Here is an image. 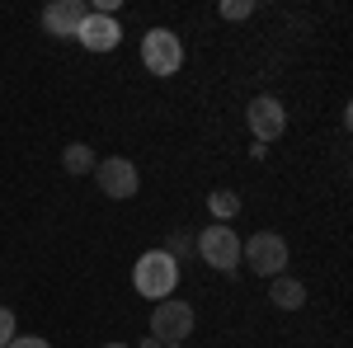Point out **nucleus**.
<instances>
[{
  "mask_svg": "<svg viewBox=\"0 0 353 348\" xmlns=\"http://www.w3.org/2000/svg\"><path fill=\"white\" fill-rule=\"evenodd\" d=\"M132 287L146 301H165V296H174V287H179V264L165 249H146L132 268Z\"/></svg>",
  "mask_w": 353,
  "mask_h": 348,
  "instance_id": "1",
  "label": "nucleus"
},
{
  "mask_svg": "<svg viewBox=\"0 0 353 348\" xmlns=\"http://www.w3.org/2000/svg\"><path fill=\"white\" fill-rule=\"evenodd\" d=\"M193 254L203 259L208 268H217V273H236L241 268V236L231 231V226H203L198 236H193Z\"/></svg>",
  "mask_w": 353,
  "mask_h": 348,
  "instance_id": "2",
  "label": "nucleus"
},
{
  "mask_svg": "<svg viewBox=\"0 0 353 348\" xmlns=\"http://www.w3.org/2000/svg\"><path fill=\"white\" fill-rule=\"evenodd\" d=\"M241 259L250 264V273L278 278V273H288V240L278 231H254L250 240H241Z\"/></svg>",
  "mask_w": 353,
  "mask_h": 348,
  "instance_id": "3",
  "label": "nucleus"
},
{
  "mask_svg": "<svg viewBox=\"0 0 353 348\" xmlns=\"http://www.w3.org/2000/svg\"><path fill=\"white\" fill-rule=\"evenodd\" d=\"M141 66H146L151 76H179V66H184V43H179V33H174V28H151V33L141 38Z\"/></svg>",
  "mask_w": 353,
  "mask_h": 348,
  "instance_id": "4",
  "label": "nucleus"
},
{
  "mask_svg": "<svg viewBox=\"0 0 353 348\" xmlns=\"http://www.w3.org/2000/svg\"><path fill=\"white\" fill-rule=\"evenodd\" d=\"M193 306L189 301H174V296H165V301H156V311H151V339H161L165 348L170 344H184L193 334Z\"/></svg>",
  "mask_w": 353,
  "mask_h": 348,
  "instance_id": "5",
  "label": "nucleus"
},
{
  "mask_svg": "<svg viewBox=\"0 0 353 348\" xmlns=\"http://www.w3.org/2000/svg\"><path fill=\"white\" fill-rule=\"evenodd\" d=\"M245 123H250V136L259 146H269V141H278V136L288 132V108L278 104L273 94H254L250 108H245Z\"/></svg>",
  "mask_w": 353,
  "mask_h": 348,
  "instance_id": "6",
  "label": "nucleus"
},
{
  "mask_svg": "<svg viewBox=\"0 0 353 348\" xmlns=\"http://www.w3.org/2000/svg\"><path fill=\"white\" fill-rule=\"evenodd\" d=\"M94 174H99L104 198H113V203L132 198L137 188H141V174H137V165L128 161V156H109V161H99V165H94Z\"/></svg>",
  "mask_w": 353,
  "mask_h": 348,
  "instance_id": "7",
  "label": "nucleus"
},
{
  "mask_svg": "<svg viewBox=\"0 0 353 348\" xmlns=\"http://www.w3.org/2000/svg\"><path fill=\"white\" fill-rule=\"evenodd\" d=\"M76 43H81L85 52H113L118 43H123V28H118V19L113 14H85V24L76 28Z\"/></svg>",
  "mask_w": 353,
  "mask_h": 348,
  "instance_id": "8",
  "label": "nucleus"
},
{
  "mask_svg": "<svg viewBox=\"0 0 353 348\" xmlns=\"http://www.w3.org/2000/svg\"><path fill=\"white\" fill-rule=\"evenodd\" d=\"M85 14H90L85 0H52V5L43 10V28H48L52 38H76V28L85 24Z\"/></svg>",
  "mask_w": 353,
  "mask_h": 348,
  "instance_id": "9",
  "label": "nucleus"
},
{
  "mask_svg": "<svg viewBox=\"0 0 353 348\" xmlns=\"http://www.w3.org/2000/svg\"><path fill=\"white\" fill-rule=\"evenodd\" d=\"M269 301L278 311H301V306H306V287H301L297 278L278 273V278H269Z\"/></svg>",
  "mask_w": 353,
  "mask_h": 348,
  "instance_id": "10",
  "label": "nucleus"
},
{
  "mask_svg": "<svg viewBox=\"0 0 353 348\" xmlns=\"http://www.w3.org/2000/svg\"><path fill=\"white\" fill-rule=\"evenodd\" d=\"M94 151H90V146H85V141H71V146H66V151H61V170H66V174H76V179H81V174H94Z\"/></svg>",
  "mask_w": 353,
  "mask_h": 348,
  "instance_id": "11",
  "label": "nucleus"
},
{
  "mask_svg": "<svg viewBox=\"0 0 353 348\" xmlns=\"http://www.w3.org/2000/svg\"><path fill=\"white\" fill-rule=\"evenodd\" d=\"M208 212L226 226L231 216H241V193H231V188H212V193H208Z\"/></svg>",
  "mask_w": 353,
  "mask_h": 348,
  "instance_id": "12",
  "label": "nucleus"
},
{
  "mask_svg": "<svg viewBox=\"0 0 353 348\" xmlns=\"http://www.w3.org/2000/svg\"><path fill=\"white\" fill-rule=\"evenodd\" d=\"M165 254H170V259H174V264H184V259H189L193 254V236L189 231H170V236H165V245H161Z\"/></svg>",
  "mask_w": 353,
  "mask_h": 348,
  "instance_id": "13",
  "label": "nucleus"
},
{
  "mask_svg": "<svg viewBox=\"0 0 353 348\" xmlns=\"http://www.w3.org/2000/svg\"><path fill=\"white\" fill-rule=\"evenodd\" d=\"M254 0H221V19H250Z\"/></svg>",
  "mask_w": 353,
  "mask_h": 348,
  "instance_id": "14",
  "label": "nucleus"
},
{
  "mask_svg": "<svg viewBox=\"0 0 353 348\" xmlns=\"http://www.w3.org/2000/svg\"><path fill=\"white\" fill-rule=\"evenodd\" d=\"M14 334H19V329H14V311H10V306H0V348L10 344Z\"/></svg>",
  "mask_w": 353,
  "mask_h": 348,
  "instance_id": "15",
  "label": "nucleus"
},
{
  "mask_svg": "<svg viewBox=\"0 0 353 348\" xmlns=\"http://www.w3.org/2000/svg\"><path fill=\"white\" fill-rule=\"evenodd\" d=\"M5 348H52V344H48V339H38V334H14Z\"/></svg>",
  "mask_w": 353,
  "mask_h": 348,
  "instance_id": "16",
  "label": "nucleus"
},
{
  "mask_svg": "<svg viewBox=\"0 0 353 348\" xmlns=\"http://www.w3.org/2000/svg\"><path fill=\"white\" fill-rule=\"evenodd\" d=\"M137 348H165V344H161V339H141Z\"/></svg>",
  "mask_w": 353,
  "mask_h": 348,
  "instance_id": "17",
  "label": "nucleus"
},
{
  "mask_svg": "<svg viewBox=\"0 0 353 348\" xmlns=\"http://www.w3.org/2000/svg\"><path fill=\"white\" fill-rule=\"evenodd\" d=\"M104 348H128V344H104Z\"/></svg>",
  "mask_w": 353,
  "mask_h": 348,
  "instance_id": "18",
  "label": "nucleus"
},
{
  "mask_svg": "<svg viewBox=\"0 0 353 348\" xmlns=\"http://www.w3.org/2000/svg\"><path fill=\"white\" fill-rule=\"evenodd\" d=\"M170 348H184V344H170Z\"/></svg>",
  "mask_w": 353,
  "mask_h": 348,
  "instance_id": "19",
  "label": "nucleus"
}]
</instances>
